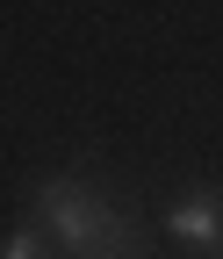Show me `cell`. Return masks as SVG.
Here are the masks:
<instances>
[{
  "instance_id": "obj_1",
  "label": "cell",
  "mask_w": 223,
  "mask_h": 259,
  "mask_svg": "<svg viewBox=\"0 0 223 259\" xmlns=\"http://www.w3.org/2000/svg\"><path fill=\"white\" fill-rule=\"evenodd\" d=\"M29 223L65 252V259H144V223L130 202H115L108 187L86 173H51L29 187Z\"/></svg>"
},
{
  "instance_id": "obj_2",
  "label": "cell",
  "mask_w": 223,
  "mask_h": 259,
  "mask_svg": "<svg viewBox=\"0 0 223 259\" xmlns=\"http://www.w3.org/2000/svg\"><path fill=\"white\" fill-rule=\"evenodd\" d=\"M166 223H173V238H187V245H216L223 238V194H209V187L180 194V202L166 209Z\"/></svg>"
},
{
  "instance_id": "obj_3",
  "label": "cell",
  "mask_w": 223,
  "mask_h": 259,
  "mask_svg": "<svg viewBox=\"0 0 223 259\" xmlns=\"http://www.w3.org/2000/svg\"><path fill=\"white\" fill-rule=\"evenodd\" d=\"M0 259H51V238L36 231V223H29V231H15L8 245H0Z\"/></svg>"
}]
</instances>
